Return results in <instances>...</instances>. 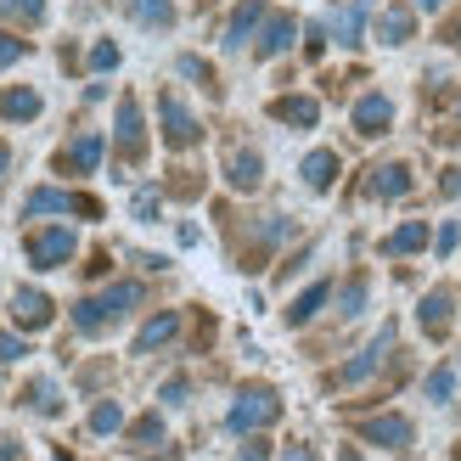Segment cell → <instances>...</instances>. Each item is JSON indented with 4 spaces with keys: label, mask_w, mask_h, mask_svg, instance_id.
<instances>
[{
    "label": "cell",
    "mask_w": 461,
    "mask_h": 461,
    "mask_svg": "<svg viewBox=\"0 0 461 461\" xmlns=\"http://www.w3.org/2000/svg\"><path fill=\"white\" fill-rule=\"evenodd\" d=\"M338 34H343V45H355V34H360V6H355V12H343V23H338Z\"/></svg>",
    "instance_id": "obj_36"
},
{
    "label": "cell",
    "mask_w": 461,
    "mask_h": 461,
    "mask_svg": "<svg viewBox=\"0 0 461 461\" xmlns=\"http://www.w3.org/2000/svg\"><path fill=\"white\" fill-rule=\"evenodd\" d=\"M388 349H394V321H388V327H383V332H377L372 343H366V349H360V355H355L349 366H343V372H338L332 383H338V388H355V383H366V377H372L377 366L388 360Z\"/></svg>",
    "instance_id": "obj_6"
},
{
    "label": "cell",
    "mask_w": 461,
    "mask_h": 461,
    "mask_svg": "<svg viewBox=\"0 0 461 461\" xmlns=\"http://www.w3.org/2000/svg\"><path fill=\"white\" fill-rule=\"evenodd\" d=\"M23 214H79V220H102V203L90 192H57V186H40L29 192Z\"/></svg>",
    "instance_id": "obj_3"
},
{
    "label": "cell",
    "mask_w": 461,
    "mask_h": 461,
    "mask_svg": "<svg viewBox=\"0 0 461 461\" xmlns=\"http://www.w3.org/2000/svg\"><path fill=\"white\" fill-rule=\"evenodd\" d=\"M450 315H456V298H450L445 287H439V293H428V298H422V310H417V321H422V332H428V338H445V332H450Z\"/></svg>",
    "instance_id": "obj_14"
},
{
    "label": "cell",
    "mask_w": 461,
    "mask_h": 461,
    "mask_svg": "<svg viewBox=\"0 0 461 461\" xmlns=\"http://www.w3.org/2000/svg\"><path fill=\"white\" fill-rule=\"evenodd\" d=\"M12 456H17V445H12V439H6V445H0V461H12Z\"/></svg>",
    "instance_id": "obj_43"
},
{
    "label": "cell",
    "mask_w": 461,
    "mask_h": 461,
    "mask_svg": "<svg viewBox=\"0 0 461 461\" xmlns=\"http://www.w3.org/2000/svg\"><path fill=\"white\" fill-rule=\"evenodd\" d=\"M164 400H169V405L186 400V377H169V383H164Z\"/></svg>",
    "instance_id": "obj_38"
},
{
    "label": "cell",
    "mask_w": 461,
    "mask_h": 461,
    "mask_svg": "<svg viewBox=\"0 0 461 461\" xmlns=\"http://www.w3.org/2000/svg\"><path fill=\"white\" fill-rule=\"evenodd\" d=\"M456 242H461V230H456V225H439V253H450Z\"/></svg>",
    "instance_id": "obj_39"
},
{
    "label": "cell",
    "mask_w": 461,
    "mask_h": 461,
    "mask_svg": "<svg viewBox=\"0 0 461 461\" xmlns=\"http://www.w3.org/2000/svg\"><path fill=\"white\" fill-rule=\"evenodd\" d=\"M119 158L124 164H141L147 158V124H141V102L135 96L119 102Z\"/></svg>",
    "instance_id": "obj_7"
},
{
    "label": "cell",
    "mask_w": 461,
    "mask_h": 461,
    "mask_svg": "<svg viewBox=\"0 0 461 461\" xmlns=\"http://www.w3.org/2000/svg\"><path fill=\"white\" fill-rule=\"evenodd\" d=\"M445 197H461V169H445Z\"/></svg>",
    "instance_id": "obj_40"
},
{
    "label": "cell",
    "mask_w": 461,
    "mask_h": 461,
    "mask_svg": "<svg viewBox=\"0 0 461 461\" xmlns=\"http://www.w3.org/2000/svg\"><path fill=\"white\" fill-rule=\"evenodd\" d=\"M23 400H29V405L40 411V417H57V411H62V394H57V383H51V377H34Z\"/></svg>",
    "instance_id": "obj_24"
},
{
    "label": "cell",
    "mask_w": 461,
    "mask_h": 461,
    "mask_svg": "<svg viewBox=\"0 0 461 461\" xmlns=\"http://www.w3.org/2000/svg\"><path fill=\"white\" fill-rule=\"evenodd\" d=\"M259 17H265V0H242V6L230 12V23H225V51H242Z\"/></svg>",
    "instance_id": "obj_15"
},
{
    "label": "cell",
    "mask_w": 461,
    "mask_h": 461,
    "mask_svg": "<svg viewBox=\"0 0 461 461\" xmlns=\"http://www.w3.org/2000/svg\"><path fill=\"white\" fill-rule=\"evenodd\" d=\"M180 332V315L175 310H164V315H152L141 332H135V355H152V349H164V343Z\"/></svg>",
    "instance_id": "obj_16"
},
{
    "label": "cell",
    "mask_w": 461,
    "mask_h": 461,
    "mask_svg": "<svg viewBox=\"0 0 461 461\" xmlns=\"http://www.w3.org/2000/svg\"><path fill=\"white\" fill-rule=\"evenodd\" d=\"M90 68H96V74H107V68H119V45H96V51H90Z\"/></svg>",
    "instance_id": "obj_33"
},
{
    "label": "cell",
    "mask_w": 461,
    "mask_h": 461,
    "mask_svg": "<svg viewBox=\"0 0 461 461\" xmlns=\"http://www.w3.org/2000/svg\"><path fill=\"white\" fill-rule=\"evenodd\" d=\"M74 230H68V225H45V230H34V237H29V265L34 270H57V265H68V259H74Z\"/></svg>",
    "instance_id": "obj_5"
},
{
    "label": "cell",
    "mask_w": 461,
    "mask_h": 461,
    "mask_svg": "<svg viewBox=\"0 0 461 461\" xmlns=\"http://www.w3.org/2000/svg\"><path fill=\"white\" fill-rule=\"evenodd\" d=\"M130 439H135V450H152L158 439H164V422H158V417H152V411H147V417H141V422H135V428H130Z\"/></svg>",
    "instance_id": "obj_28"
},
{
    "label": "cell",
    "mask_w": 461,
    "mask_h": 461,
    "mask_svg": "<svg viewBox=\"0 0 461 461\" xmlns=\"http://www.w3.org/2000/svg\"><path fill=\"white\" fill-rule=\"evenodd\" d=\"M411 29H417V17H411L405 6H388V12L377 17V40H383V45H405Z\"/></svg>",
    "instance_id": "obj_23"
},
{
    "label": "cell",
    "mask_w": 461,
    "mask_h": 461,
    "mask_svg": "<svg viewBox=\"0 0 461 461\" xmlns=\"http://www.w3.org/2000/svg\"><path fill=\"white\" fill-rule=\"evenodd\" d=\"M141 298H147L141 282H119V287H107V293H96V298H79V304H74V332L96 338V332H107V327H119V321L141 304Z\"/></svg>",
    "instance_id": "obj_1"
},
{
    "label": "cell",
    "mask_w": 461,
    "mask_h": 461,
    "mask_svg": "<svg viewBox=\"0 0 461 461\" xmlns=\"http://www.w3.org/2000/svg\"><path fill=\"white\" fill-rule=\"evenodd\" d=\"M23 355H29V343L17 332H0V360H23Z\"/></svg>",
    "instance_id": "obj_34"
},
{
    "label": "cell",
    "mask_w": 461,
    "mask_h": 461,
    "mask_svg": "<svg viewBox=\"0 0 461 461\" xmlns=\"http://www.w3.org/2000/svg\"><path fill=\"white\" fill-rule=\"evenodd\" d=\"M225 180H230L237 192H253V186L265 180V164H259V152H242V147H230V152H225Z\"/></svg>",
    "instance_id": "obj_13"
},
{
    "label": "cell",
    "mask_w": 461,
    "mask_h": 461,
    "mask_svg": "<svg viewBox=\"0 0 461 461\" xmlns=\"http://www.w3.org/2000/svg\"><path fill=\"white\" fill-rule=\"evenodd\" d=\"M366 192L372 197H405L411 192V169L405 164H377L372 180H366Z\"/></svg>",
    "instance_id": "obj_17"
},
{
    "label": "cell",
    "mask_w": 461,
    "mask_h": 461,
    "mask_svg": "<svg viewBox=\"0 0 461 461\" xmlns=\"http://www.w3.org/2000/svg\"><path fill=\"white\" fill-rule=\"evenodd\" d=\"M298 175H304V186H310V192H327L332 180H338V152H327V147H321V152H310Z\"/></svg>",
    "instance_id": "obj_21"
},
{
    "label": "cell",
    "mask_w": 461,
    "mask_h": 461,
    "mask_svg": "<svg viewBox=\"0 0 461 461\" xmlns=\"http://www.w3.org/2000/svg\"><path fill=\"white\" fill-rule=\"evenodd\" d=\"M23 51H29V40H17V34H6V29H0V68H12Z\"/></svg>",
    "instance_id": "obj_31"
},
{
    "label": "cell",
    "mask_w": 461,
    "mask_h": 461,
    "mask_svg": "<svg viewBox=\"0 0 461 461\" xmlns=\"http://www.w3.org/2000/svg\"><path fill=\"white\" fill-rule=\"evenodd\" d=\"M0 17H12V23H40V17H45V0H0Z\"/></svg>",
    "instance_id": "obj_27"
},
{
    "label": "cell",
    "mask_w": 461,
    "mask_h": 461,
    "mask_svg": "<svg viewBox=\"0 0 461 461\" xmlns=\"http://www.w3.org/2000/svg\"><path fill=\"white\" fill-rule=\"evenodd\" d=\"M158 119H164V147L186 152V147L203 141V130H197V119H192V107L180 102L175 90H164V96H158Z\"/></svg>",
    "instance_id": "obj_4"
},
{
    "label": "cell",
    "mask_w": 461,
    "mask_h": 461,
    "mask_svg": "<svg viewBox=\"0 0 461 461\" xmlns=\"http://www.w3.org/2000/svg\"><path fill=\"white\" fill-rule=\"evenodd\" d=\"M327 298H332V282H315V287H304V293H298L293 304H287V327H304V321H315Z\"/></svg>",
    "instance_id": "obj_19"
},
{
    "label": "cell",
    "mask_w": 461,
    "mask_h": 461,
    "mask_svg": "<svg viewBox=\"0 0 461 461\" xmlns=\"http://www.w3.org/2000/svg\"><path fill=\"white\" fill-rule=\"evenodd\" d=\"M102 152H107L102 135H79L74 147H62V152H57V169H62V175H90V169L102 164Z\"/></svg>",
    "instance_id": "obj_9"
},
{
    "label": "cell",
    "mask_w": 461,
    "mask_h": 461,
    "mask_svg": "<svg viewBox=\"0 0 461 461\" xmlns=\"http://www.w3.org/2000/svg\"><path fill=\"white\" fill-rule=\"evenodd\" d=\"M287 461H315V450H304V445H293V450H287Z\"/></svg>",
    "instance_id": "obj_42"
},
{
    "label": "cell",
    "mask_w": 461,
    "mask_h": 461,
    "mask_svg": "<svg viewBox=\"0 0 461 461\" xmlns=\"http://www.w3.org/2000/svg\"><path fill=\"white\" fill-rule=\"evenodd\" d=\"M417 248H428V225H422V220H405L394 237H383V253H388V259H405V253H417Z\"/></svg>",
    "instance_id": "obj_22"
},
{
    "label": "cell",
    "mask_w": 461,
    "mask_h": 461,
    "mask_svg": "<svg viewBox=\"0 0 461 461\" xmlns=\"http://www.w3.org/2000/svg\"><path fill=\"white\" fill-rule=\"evenodd\" d=\"M417 6H422V12H439V6H445V0H417Z\"/></svg>",
    "instance_id": "obj_44"
},
{
    "label": "cell",
    "mask_w": 461,
    "mask_h": 461,
    "mask_svg": "<svg viewBox=\"0 0 461 461\" xmlns=\"http://www.w3.org/2000/svg\"><path fill=\"white\" fill-rule=\"evenodd\" d=\"M237 461H270V445H265V439H253V445H242Z\"/></svg>",
    "instance_id": "obj_37"
},
{
    "label": "cell",
    "mask_w": 461,
    "mask_h": 461,
    "mask_svg": "<svg viewBox=\"0 0 461 461\" xmlns=\"http://www.w3.org/2000/svg\"><path fill=\"white\" fill-rule=\"evenodd\" d=\"M0 119L6 124H29V119H40V96L34 90H0Z\"/></svg>",
    "instance_id": "obj_20"
},
{
    "label": "cell",
    "mask_w": 461,
    "mask_h": 461,
    "mask_svg": "<svg viewBox=\"0 0 461 461\" xmlns=\"http://www.w3.org/2000/svg\"><path fill=\"white\" fill-rule=\"evenodd\" d=\"M293 34H298V23H293L287 12H276V17L265 23V34H259V45H253V51H259V57H282L287 45H293Z\"/></svg>",
    "instance_id": "obj_18"
},
{
    "label": "cell",
    "mask_w": 461,
    "mask_h": 461,
    "mask_svg": "<svg viewBox=\"0 0 461 461\" xmlns=\"http://www.w3.org/2000/svg\"><path fill=\"white\" fill-rule=\"evenodd\" d=\"M180 74H186V79H197V85H209V90H214V68H209V62H203V57H180Z\"/></svg>",
    "instance_id": "obj_30"
},
{
    "label": "cell",
    "mask_w": 461,
    "mask_h": 461,
    "mask_svg": "<svg viewBox=\"0 0 461 461\" xmlns=\"http://www.w3.org/2000/svg\"><path fill=\"white\" fill-rule=\"evenodd\" d=\"M388 124H394V102H388V96L372 90V96L355 102V130L360 135H388Z\"/></svg>",
    "instance_id": "obj_11"
},
{
    "label": "cell",
    "mask_w": 461,
    "mask_h": 461,
    "mask_svg": "<svg viewBox=\"0 0 461 461\" xmlns=\"http://www.w3.org/2000/svg\"><path fill=\"white\" fill-rule=\"evenodd\" d=\"M51 315H57V304L45 298L40 287H17L12 293V321L23 332H40V327H51Z\"/></svg>",
    "instance_id": "obj_8"
},
{
    "label": "cell",
    "mask_w": 461,
    "mask_h": 461,
    "mask_svg": "<svg viewBox=\"0 0 461 461\" xmlns=\"http://www.w3.org/2000/svg\"><path fill=\"white\" fill-rule=\"evenodd\" d=\"M360 439L383 445V450H405L411 445V422L405 417H372V422H360Z\"/></svg>",
    "instance_id": "obj_12"
},
{
    "label": "cell",
    "mask_w": 461,
    "mask_h": 461,
    "mask_svg": "<svg viewBox=\"0 0 461 461\" xmlns=\"http://www.w3.org/2000/svg\"><path fill=\"white\" fill-rule=\"evenodd\" d=\"M276 417H282V400H276V388H265V383H253V388H242L237 394V405H230V428L237 433H259V428H270Z\"/></svg>",
    "instance_id": "obj_2"
},
{
    "label": "cell",
    "mask_w": 461,
    "mask_h": 461,
    "mask_svg": "<svg viewBox=\"0 0 461 461\" xmlns=\"http://www.w3.org/2000/svg\"><path fill=\"white\" fill-rule=\"evenodd\" d=\"M135 220H158V192H135Z\"/></svg>",
    "instance_id": "obj_35"
},
{
    "label": "cell",
    "mask_w": 461,
    "mask_h": 461,
    "mask_svg": "<svg viewBox=\"0 0 461 461\" xmlns=\"http://www.w3.org/2000/svg\"><path fill=\"white\" fill-rule=\"evenodd\" d=\"M57 461H68V456H57Z\"/></svg>",
    "instance_id": "obj_45"
},
{
    "label": "cell",
    "mask_w": 461,
    "mask_h": 461,
    "mask_svg": "<svg viewBox=\"0 0 461 461\" xmlns=\"http://www.w3.org/2000/svg\"><path fill=\"white\" fill-rule=\"evenodd\" d=\"M450 394H456V372H450V366H439V372L428 377V400H439V405H450Z\"/></svg>",
    "instance_id": "obj_29"
},
{
    "label": "cell",
    "mask_w": 461,
    "mask_h": 461,
    "mask_svg": "<svg viewBox=\"0 0 461 461\" xmlns=\"http://www.w3.org/2000/svg\"><path fill=\"white\" fill-rule=\"evenodd\" d=\"M119 428H124V411L113 400H102L96 411H90V433H119Z\"/></svg>",
    "instance_id": "obj_26"
},
{
    "label": "cell",
    "mask_w": 461,
    "mask_h": 461,
    "mask_svg": "<svg viewBox=\"0 0 461 461\" xmlns=\"http://www.w3.org/2000/svg\"><path fill=\"white\" fill-rule=\"evenodd\" d=\"M130 12H135V23H147V29H169L175 23L169 0H130Z\"/></svg>",
    "instance_id": "obj_25"
},
{
    "label": "cell",
    "mask_w": 461,
    "mask_h": 461,
    "mask_svg": "<svg viewBox=\"0 0 461 461\" xmlns=\"http://www.w3.org/2000/svg\"><path fill=\"white\" fill-rule=\"evenodd\" d=\"M360 304H366V276H355V282L343 287V315H360Z\"/></svg>",
    "instance_id": "obj_32"
},
{
    "label": "cell",
    "mask_w": 461,
    "mask_h": 461,
    "mask_svg": "<svg viewBox=\"0 0 461 461\" xmlns=\"http://www.w3.org/2000/svg\"><path fill=\"white\" fill-rule=\"evenodd\" d=\"M6 169H12V147L0 141V180H6Z\"/></svg>",
    "instance_id": "obj_41"
},
{
    "label": "cell",
    "mask_w": 461,
    "mask_h": 461,
    "mask_svg": "<svg viewBox=\"0 0 461 461\" xmlns=\"http://www.w3.org/2000/svg\"><path fill=\"white\" fill-rule=\"evenodd\" d=\"M270 119H276V124H293V130H315L321 102H315V96H276V102H270Z\"/></svg>",
    "instance_id": "obj_10"
}]
</instances>
